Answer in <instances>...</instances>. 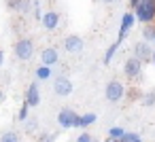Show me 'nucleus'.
<instances>
[{
    "label": "nucleus",
    "mask_w": 155,
    "mask_h": 142,
    "mask_svg": "<svg viewBox=\"0 0 155 142\" xmlns=\"http://www.w3.org/2000/svg\"><path fill=\"white\" fill-rule=\"evenodd\" d=\"M13 53H15V57H17L19 62L32 60V55H34V40H32L30 36H21L19 40H15Z\"/></svg>",
    "instance_id": "f257e3e1"
},
{
    "label": "nucleus",
    "mask_w": 155,
    "mask_h": 142,
    "mask_svg": "<svg viewBox=\"0 0 155 142\" xmlns=\"http://www.w3.org/2000/svg\"><path fill=\"white\" fill-rule=\"evenodd\" d=\"M134 15L140 24H151L155 19V0H142L134 9Z\"/></svg>",
    "instance_id": "f03ea898"
},
{
    "label": "nucleus",
    "mask_w": 155,
    "mask_h": 142,
    "mask_svg": "<svg viewBox=\"0 0 155 142\" xmlns=\"http://www.w3.org/2000/svg\"><path fill=\"white\" fill-rule=\"evenodd\" d=\"M125 95H127V91H125V87H123L121 81L113 79V81L106 83V87H104V98H106L108 102H121Z\"/></svg>",
    "instance_id": "7ed1b4c3"
},
{
    "label": "nucleus",
    "mask_w": 155,
    "mask_h": 142,
    "mask_svg": "<svg viewBox=\"0 0 155 142\" xmlns=\"http://www.w3.org/2000/svg\"><path fill=\"white\" fill-rule=\"evenodd\" d=\"M72 91H74L72 81H70L66 74H60V76H55V79H53V93H55V95L66 98V95H70Z\"/></svg>",
    "instance_id": "20e7f679"
},
{
    "label": "nucleus",
    "mask_w": 155,
    "mask_h": 142,
    "mask_svg": "<svg viewBox=\"0 0 155 142\" xmlns=\"http://www.w3.org/2000/svg\"><path fill=\"white\" fill-rule=\"evenodd\" d=\"M79 117H81V115H77L72 108H62V110L58 112V125L64 127V129L77 127V125H79Z\"/></svg>",
    "instance_id": "39448f33"
},
{
    "label": "nucleus",
    "mask_w": 155,
    "mask_h": 142,
    "mask_svg": "<svg viewBox=\"0 0 155 142\" xmlns=\"http://www.w3.org/2000/svg\"><path fill=\"white\" fill-rule=\"evenodd\" d=\"M142 60H138V57H127L125 60V64H123V74L127 76V79H140L142 76Z\"/></svg>",
    "instance_id": "423d86ee"
},
{
    "label": "nucleus",
    "mask_w": 155,
    "mask_h": 142,
    "mask_svg": "<svg viewBox=\"0 0 155 142\" xmlns=\"http://www.w3.org/2000/svg\"><path fill=\"white\" fill-rule=\"evenodd\" d=\"M62 47H64L68 53H81V51L85 49V40H83V36H79V34H70V36H66V38L62 40Z\"/></svg>",
    "instance_id": "0eeeda50"
},
{
    "label": "nucleus",
    "mask_w": 155,
    "mask_h": 142,
    "mask_svg": "<svg viewBox=\"0 0 155 142\" xmlns=\"http://www.w3.org/2000/svg\"><path fill=\"white\" fill-rule=\"evenodd\" d=\"M138 19H136V15L134 13H123V17H121V26H119V34H117V40H125V36H127V32L134 28V24H136Z\"/></svg>",
    "instance_id": "6e6552de"
},
{
    "label": "nucleus",
    "mask_w": 155,
    "mask_h": 142,
    "mask_svg": "<svg viewBox=\"0 0 155 142\" xmlns=\"http://www.w3.org/2000/svg\"><path fill=\"white\" fill-rule=\"evenodd\" d=\"M134 57H138V60H142V62H151L153 60V49H151V43H147V40H140V43H136L134 45Z\"/></svg>",
    "instance_id": "1a4fd4ad"
},
{
    "label": "nucleus",
    "mask_w": 155,
    "mask_h": 142,
    "mask_svg": "<svg viewBox=\"0 0 155 142\" xmlns=\"http://www.w3.org/2000/svg\"><path fill=\"white\" fill-rule=\"evenodd\" d=\"M41 24H43V28L49 30V32L58 30V26H60V13H58V11H45Z\"/></svg>",
    "instance_id": "9d476101"
},
{
    "label": "nucleus",
    "mask_w": 155,
    "mask_h": 142,
    "mask_svg": "<svg viewBox=\"0 0 155 142\" xmlns=\"http://www.w3.org/2000/svg\"><path fill=\"white\" fill-rule=\"evenodd\" d=\"M7 9H9V11H13V13L26 15V13H30L32 2H30V0H7Z\"/></svg>",
    "instance_id": "9b49d317"
},
{
    "label": "nucleus",
    "mask_w": 155,
    "mask_h": 142,
    "mask_svg": "<svg viewBox=\"0 0 155 142\" xmlns=\"http://www.w3.org/2000/svg\"><path fill=\"white\" fill-rule=\"evenodd\" d=\"M24 102H28L30 108H34V106L41 104V89H38V83H30V85H28V89H26V100H24Z\"/></svg>",
    "instance_id": "f8f14e48"
},
{
    "label": "nucleus",
    "mask_w": 155,
    "mask_h": 142,
    "mask_svg": "<svg viewBox=\"0 0 155 142\" xmlns=\"http://www.w3.org/2000/svg\"><path fill=\"white\" fill-rule=\"evenodd\" d=\"M60 62V55H58V49H53V47H47V49H43L41 51V64L43 66H55Z\"/></svg>",
    "instance_id": "ddd939ff"
},
{
    "label": "nucleus",
    "mask_w": 155,
    "mask_h": 142,
    "mask_svg": "<svg viewBox=\"0 0 155 142\" xmlns=\"http://www.w3.org/2000/svg\"><path fill=\"white\" fill-rule=\"evenodd\" d=\"M119 47H121V40H115L108 49H106V53H104V57H102V62H104V66H108L110 62H113V57H115V53L119 51Z\"/></svg>",
    "instance_id": "4468645a"
},
{
    "label": "nucleus",
    "mask_w": 155,
    "mask_h": 142,
    "mask_svg": "<svg viewBox=\"0 0 155 142\" xmlns=\"http://www.w3.org/2000/svg\"><path fill=\"white\" fill-rule=\"evenodd\" d=\"M34 74H36V79H38V81H49V79H51V74H53V68H51V66H43V64H41V66L36 68V72H34Z\"/></svg>",
    "instance_id": "2eb2a0df"
},
{
    "label": "nucleus",
    "mask_w": 155,
    "mask_h": 142,
    "mask_svg": "<svg viewBox=\"0 0 155 142\" xmlns=\"http://www.w3.org/2000/svg\"><path fill=\"white\" fill-rule=\"evenodd\" d=\"M140 102H142V106H144V108H153V106H155V89H149V91H144Z\"/></svg>",
    "instance_id": "dca6fc26"
},
{
    "label": "nucleus",
    "mask_w": 155,
    "mask_h": 142,
    "mask_svg": "<svg viewBox=\"0 0 155 142\" xmlns=\"http://www.w3.org/2000/svg\"><path fill=\"white\" fill-rule=\"evenodd\" d=\"M142 38H144L147 43L155 45V26H153V24H147V26L142 28Z\"/></svg>",
    "instance_id": "f3484780"
},
{
    "label": "nucleus",
    "mask_w": 155,
    "mask_h": 142,
    "mask_svg": "<svg viewBox=\"0 0 155 142\" xmlns=\"http://www.w3.org/2000/svg\"><path fill=\"white\" fill-rule=\"evenodd\" d=\"M96 119H98V117H96L94 112H85V115H81V117H79V125H77V127H87V125H94V123H96Z\"/></svg>",
    "instance_id": "a211bd4d"
},
{
    "label": "nucleus",
    "mask_w": 155,
    "mask_h": 142,
    "mask_svg": "<svg viewBox=\"0 0 155 142\" xmlns=\"http://www.w3.org/2000/svg\"><path fill=\"white\" fill-rule=\"evenodd\" d=\"M17 119H19V121H28V119H30V104H28V102L21 104L19 112H17Z\"/></svg>",
    "instance_id": "6ab92c4d"
},
{
    "label": "nucleus",
    "mask_w": 155,
    "mask_h": 142,
    "mask_svg": "<svg viewBox=\"0 0 155 142\" xmlns=\"http://www.w3.org/2000/svg\"><path fill=\"white\" fill-rule=\"evenodd\" d=\"M0 142H19V134L17 131H5L0 136Z\"/></svg>",
    "instance_id": "aec40b11"
},
{
    "label": "nucleus",
    "mask_w": 155,
    "mask_h": 142,
    "mask_svg": "<svg viewBox=\"0 0 155 142\" xmlns=\"http://www.w3.org/2000/svg\"><path fill=\"white\" fill-rule=\"evenodd\" d=\"M123 136H125V129H123V127H119V125L108 129V138H115V140H119V138H123Z\"/></svg>",
    "instance_id": "412c9836"
},
{
    "label": "nucleus",
    "mask_w": 155,
    "mask_h": 142,
    "mask_svg": "<svg viewBox=\"0 0 155 142\" xmlns=\"http://www.w3.org/2000/svg\"><path fill=\"white\" fill-rule=\"evenodd\" d=\"M74 142H96V138H94V136H89L87 131H81V134L77 136V140H74Z\"/></svg>",
    "instance_id": "4be33fe9"
},
{
    "label": "nucleus",
    "mask_w": 155,
    "mask_h": 142,
    "mask_svg": "<svg viewBox=\"0 0 155 142\" xmlns=\"http://www.w3.org/2000/svg\"><path fill=\"white\" fill-rule=\"evenodd\" d=\"M127 98H130L132 102H134V100H142V93H140L138 89H130V91H127Z\"/></svg>",
    "instance_id": "5701e85b"
},
{
    "label": "nucleus",
    "mask_w": 155,
    "mask_h": 142,
    "mask_svg": "<svg viewBox=\"0 0 155 142\" xmlns=\"http://www.w3.org/2000/svg\"><path fill=\"white\" fill-rule=\"evenodd\" d=\"M55 134H41V138H38V142H55Z\"/></svg>",
    "instance_id": "b1692460"
},
{
    "label": "nucleus",
    "mask_w": 155,
    "mask_h": 142,
    "mask_svg": "<svg viewBox=\"0 0 155 142\" xmlns=\"http://www.w3.org/2000/svg\"><path fill=\"white\" fill-rule=\"evenodd\" d=\"M136 138H140V136H138V134H134V131H132V134H127V131H125V136H123V138H119V140H121V142H134Z\"/></svg>",
    "instance_id": "393cba45"
},
{
    "label": "nucleus",
    "mask_w": 155,
    "mask_h": 142,
    "mask_svg": "<svg viewBox=\"0 0 155 142\" xmlns=\"http://www.w3.org/2000/svg\"><path fill=\"white\" fill-rule=\"evenodd\" d=\"M36 127H38V121H36L34 117H32V119H28V129L32 131V129H36Z\"/></svg>",
    "instance_id": "a878e982"
},
{
    "label": "nucleus",
    "mask_w": 155,
    "mask_h": 142,
    "mask_svg": "<svg viewBox=\"0 0 155 142\" xmlns=\"http://www.w3.org/2000/svg\"><path fill=\"white\" fill-rule=\"evenodd\" d=\"M140 2H142V0H130V7H134V9H136Z\"/></svg>",
    "instance_id": "bb28decb"
},
{
    "label": "nucleus",
    "mask_w": 155,
    "mask_h": 142,
    "mask_svg": "<svg viewBox=\"0 0 155 142\" xmlns=\"http://www.w3.org/2000/svg\"><path fill=\"white\" fill-rule=\"evenodd\" d=\"M2 64H5V51L0 49V68H2Z\"/></svg>",
    "instance_id": "cd10ccee"
},
{
    "label": "nucleus",
    "mask_w": 155,
    "mask_h": 142,
    "mask_svg": "<svg viewBox=\"0 0 155 142\" xmlns=\"http://www.w3.org/2000/svg\"><path fill=\"white\" fill-rule=\"evenodd\" d=\"M100 2H104V5H113L115 0H100Z\"/></svg>",
    "instance_id": "c85d7f7f"
},
{
    "label": "nucleus",
    "mask_w": 155,
    "mask_h": 142,
    "mask_svg": "<svg viewBox=\"0 0 155 142\" xmlns=\"http://www.w3.org/2000/svg\"><path fill=\"white\" fill-rule=\"evenodd\" d=\"M2 100H5V91H2V89H0V102H2Z\"/></svg>",
    "instance_id": "c756f323"
},
{
    "label": "nucleus",
    "mask_w": 155,
    "mask_h": 142,
    "mask_svg": "<svg viewBox=\"0 0 155 142\" xmlns=\"http://www.w3.org/2000/svg\"><path fill=\"white\" fill-rule=\"evenodd\" d=\"M106 142H121V140H115V138H108Z\"/></svg>",
    "instance_id": "7c9ffc66"
},
{
    "label": "nucleus",
    "mask_w": 155,
    "mask_h": 142,
    "mask_svg": "<svg viewBox=\"0 0 155 142\" xmlns=\"http://www.w3.org/2000/svg\"><path fill=\"white\" fill-rule=\"evenodd\" d=\"M134 142H142V138H136V140H134Z\"/></svg>",
    "instance_id": "2f4dec72"
},
{
    "label": "nucleus",
    "mask_w": 155,
    "mask_h": 142,
    "mask_svg": "<svg viewBox=\"0 0 155 142\" xmlns=\"http://www.w3.org/2000/svg\"><path fill=\"white\" fill-rule=\"evenodd\" d=\"M151 62H153V66H155V53H153V60H151Z\"/></svg>",
    "instance_id": "473e14b6"
},
{
    "label": "nucleus",
    "mask_w": 155,
    "mask_h": 142,
    "mask_svg": "<svg viewBox=\"0 0 155 142\" xmlns=\"http://www.w3.org/2000/svg\"><path fill=\"white\" fill-rule=\"evenodd\" d=\"M96 142H100V140H96Z\"/></svg>",
    "instance_id": "72a5a7b5"
}]
</instances>
